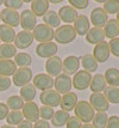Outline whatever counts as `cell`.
Wrapping results in <instances>:
<instances>
[{"instance_id":"obj_15","label":"cell","mask_w":119,"mask_h":128,"mask_svg":"<svg viewBox=\"0 0 119 128\" xmlns=\"http://www.w3.org/2000/svg\"><path fill=\"white\" fill-rule=\"evenodd\" d=\"M1 20L4 22L5 25H8L14 29L16 26L20 25V14L14 10H10L5 7L1 11Z\"/></svg>"},{"instance_id":"obj_31","label":"cell","mask_w":119,"mask_h":128,"mask_svg":"<svg viewBox=\"0 0 119 128\" xmlns=\"http://www.w3.org/2000/svg\"><path fill=\"white\" fill-rule=\"evenodd\" d=\"M17 48L13 44L2 43L0 44V60H11V58L16 56Z\"/></svg>"},{"instance_id":"obj_6","label":"cell","mask_w":119,"mask_h":128,"mask_svg":"<svg viewBox=\"0 0 119 128\" xmlns=\"http://www.w3.org/2000/svg\"><path fill=\"white\" fill-rule=\"evenodd\" d=\"M40 100L43 103V106H50V108H55L58 106L61 103V95L57 92L56 90H46V91H42L40 95Z\"/></svg>"},{"instance_id":"obj_16","label":"cell","mask_w":119,"mask_h":128,"mask_svg":"<svg viewBox=\"0 0 119 128\" xmlns=\"http://www.w3.org/2000/svg\"><path fill=\"white\" fill-rule=\"evenodd\" d=\"M20 26L25 31H31L37 26V17L31 12V10H24L20 13Z\"/></svg>"},{"instance_id":"obj_4","label":"cell","mask_w":119,"mask_h":128,"mask_svg":"<svg viewBox=\"0 0 119 128\" xmlns=\"http://www.w3.org/2000/svg\"><path fill=\"white\" fill-rule=\"evenodd\" d=\"M31 79H32V71L30 70V67H23V68H17V71L12 76V83L16 86L23 88L30 84Z\"/></svg>"},{"instance_id":"obj_8","label":"cell","mask_w":119,"mask_h":128,"mask_svg":"<svg viewBox=\"0 0 119 128\" xmlns=\"http://www.w3.org/2000/svg\"><path fill=\"white\" fill-rule=\"evenodd\" d=\"M22 112H23L24 118L29 122H37L40 120V108L34 100L24 103L23 108H22Z\"/></svg>"},{"instance_id":"obj_11","label":"cell","mask_w":119,"mask_h":128,"mask_svg":"<svg viewBox=\"0 0 119 128\" xmlns=\"http://www.w3.org/2000/svg\"><path fill=\"white\" fill-rule=\"evenodd\" d=\"M108 20V14L104 11L102 7H95L91 12V19L89 22L94 25V28L102 29L105 26V24Z\"/></svg>"},{"instance_id":"obj_10","label":"cell","mask_w":119,"mask_h":128,"mask_svg":"<svg viewBox=\"0 0 119 128\" xmlns=\"http://www.w3.org/2000/svg\"><path fill=\"white\" fill-rule=\"evenodd\" d=\"M80 67V59L78 56L69 55L64 60H62V72L63 74L67 76H74L75 73L79 71Z\"/></svg>"},{"instance_id":"obj_41","label":"cell","mask_w":119,"mask_h":128,"mask_svg":"<svg viewBox=\"0 0 119 128\" xmlns=\"http://www.w3.org/2000/svg\"><path fill=\"white\" fill-rule=\"evenodd\" d=\"M108 48H110V53H111V54H113L114 56L119 58V38L118 37L110 40Z\"/></svg>"},{"instance_id":"obj_17","label":"cell","mask_w":119,"mask_h":128,"mask_svg":"<svg viewBox=\"0 0 119 128\" xmlns=\"http://www.w3.org/2000/svg\"><path fill=\"white\" fill-rule=\"evenodd\" d=\"M13 42H14V47H16V48L26 49V48H29L30 46L32 44V42H34L32 32L22 30L20 32H18L17 35H16V38H14Z\"/></svg>"},{"instance_id":"obj_3","label":"cell","mask_w":119,"mask_h":128,"mask_svg":"<svg viewBox=\"0 0 119 128\" xmlns=\"http://www.w3.org/2000/svg\"><path fill=\"white\" fill-rule=\"evenodd\" d=\"M54 34L55 31L43 23V24H38L34 29L32 36H34V40H36L37 42L44 43V42H51L54 40Z\"/></svg>"},{"instance_id":"obj_14","label":"cell","mask_w":119,"mask_h":128,"mask_svg":"<svg viewBox=\"0 0 119 128\" xmlns=\"http://www.w3.org/2000/svg\"><path fill=\"white\" fill-rule=\"evenodd\" d=\"M56 53L57 44L55 42H44V43H40L36 47V54L40 58L50 59V58L56 55Z\"/></svg>"},{"instance_id":"obj_46","label":"cell","mask_w":119,"mask_h":128,"mask_svg":"<svg viewBox=\"0 0 119 128\" xmlns=\"http://www.w3.org/2000/svg\"><path fill=\"white\" fill-rule=\"evenodd\" d=\"M106 128H119V116H110L107 120Z\"/></svg>"},{"instance_id":"obj_22","label":"cell","mask_w":119,"mask_h":128,"mask_svg":"<svg viewBox=\"0 0 119 128\" xmlns=\"http://www.w3.org/2000/svg\"><path fill=\"white\" fill-rule=\"evenodd\" d=\"M89 89H91L93 94H101V92H104V90L106 89V80H105L104 74L96 73L94 77H92Z\"/></svg>"},{"instance_id":"obj_27","label":"cell","mask_w":119,"mask_h":128,"mask_svg":"<svg viewBox=\"0 0 119 128\" xmlns=\"http://www.w3.org/2000/svg\"><path fill=\"white\" fill-rule=\"evenodd\" d=\"M17 71V65L12 60H0V77H10Z\"/></svg>"},{"instance_id":"obj_9","label":"cell","mask_w":119,"mask_h":128,"mask_svg":"<svg viewBox=\"0 0 119 128\" xmlns=\"http://www.w3.org/2000/svg\"><path fill=\"white\" fill-rule=\"evenodd\" d=\"M89 104L96 112H106L110 106V103L102 94H92L89 96Z\"/></svg>"},{"instance_id":"obj_24","label":"cell","mask_w":119,"mask_h":128,"mask_svg":"<svg viewBox=\"0 0 119 128\" xmlns=\"http://www.w3.org/2000/svg\"><path fill=\"white\" fill-rule=\"evenodd\" d=\"M48 11H49L48 0H35L31 2V12L36 17H43Z\"/></svg>"},{"instance_id":"obj_1","label":"cell","mask_w":119,"mask_h":128,"mask_svg":"<svg viewBox=\"0 0 119 128\" xmlns=\"http://www.w3.org/2000/svg\"><path fill=\"white\" fill-rule=\"evenodd\" d=\"M74 112H75V116L81 122L85 123H89L95 115L94 109L92 108L89 102H87V100H78L76 106L74 108Z\"/></svg>"},{"instance_id":"obj_5","label":"cell","mask_w":119,"mask_h":128,"mask_svg":"<svg viewBox=\"0 0 119 128\" xmlns=\"http://www.w3.org/2000/svg\"><path fill=\"white\" fill-rule=\"evenodd\" d=\"M91 80H92V74L87 71H78V72L74 74L73 79H72V83L73 86L76 90H86L89 88L91 85Z\"/></svg>"},{"instance_id":"obj_21","label":"cell","mask_w":119,"mask_h":128,"mask_svg":"<svg viewBox=\"0 0 119 128\" xmlns=\"http://www.w3.org/2000/svg\"><path fill=\"white\" fill-rule=\"evenodd\" d=\"M78 11L73 8L70 5H66L62 6L60 10H58V17L64 23H74L75 19L78 18Z\"/></svg>"},{"instance_id":"obj_26","label":"cell","mask_w":119,"mask_h":128,"mask_svg":"<svg viewBox=\"0 0 119 128\" xmlns=\"http://www.w3.org/2000/svg\"><path fill=\"white\" fill-rule=\"evenodd\" d=\"M16 35L17 34H16L13 28L8 26V25H5V24H1L0 25V41L1 42L12 44V42L16 38Z\"/></svg>"},{"instance_id":"obj_48","label":"cell","mask_w":119,"mask_h":128,"mask_svg":"<svg viewBox=\"0 0 119 128\" xmlns=\"http://www.w3.org/2000/svg\"><path fill=\"white\" fill-rule=\"evenodd\" d=\"M32 128H50V124L48 121H44V120H38L37 122H35L34 127Z\"/></svg>"},{"instance_id":"obj_35","label":"cell","mask_w":119,"mask_h":128,"mask_svg":"<svg viewBox=\"0 0 119 128\" xmlns=\"http://www.w3.org/2000/svg\"><path fill=\"white\" fill-rule=\"evenodd\" d=\"M32 62V58L28 53H18L14 56V64L19 66V68L23 67H29Z\"/></svg>"},{"instance_id":"obj_23","label":"cell","mask_w":119,"mask_h":128,"mask_svg":"<svg viewBox=\"0 0 119 128\" xmlns=\"http://www.w3.org/2000/svg\"><path fill=\"white\" fill-rule=\"evenodd\" d=\"M105 40V34L100 28H91L89 31L86 34V41L91 44H98L100 42H104Z\"/></svg>"},{"instance_id":"obj_50","label":"cell","mask_w":119,"mask_h":128,"mask_svg":"<svg viewBox=\"0 0 119 128\" xmlns=\"http://www.w3.org/2000/svg\"><path fill=\"white\" fill-rule=\"evenodd\" d=\"M81 128H94V127L92 126L91 123H83V124L81 126Z\"/></svg>"},{"instance_id":"obj_19","label":"cell","mask_w":119,"mask_h":128,"mask_svg":"<svg viewBox=\"0 0 119 128\" xmlns=\"http://www.w3.org/2000/svg\"><path fill=\"white\" fill-rule=\"evenodd\" d=\"M89 26H91V22H89V19L87 18V16L85 14H79L78 18L75 19V22H74V30H75V32L76 35H79V36H86V34L89 31Z\"/></svg>"},{"instance_id":"obj_42","label":"cell","mask_w":119,"mask_h":128,"mask_svg":"<svg viewBox=\"0 0 119 128\" xmlns=\"http://www.w3.org/2000/svg\"><path fill=\"white\" fill-rule=\"evenodd\" d=\"M69 4H70V6L73 8H75L78 11V10H85V8H87L89 1L88 0H69Z\"/></svg>"},{"instance_id":"obj_18","label":"cell","mask_w":119,"mask_h":128,"mask_svg":"<svg viewBox=\"0 0 119 128\" xmlns=\"http://www.w3.org/2000/svg\"><path fill=\"white\" fill-rule=\"evenodd\" d=\"M110 48H108V42H100L95 44L94 49H93V54L94 59L96 60V62H106L110 58Z\"/></svg>"},{"instance_id":"obj_38","label":"cell","mask_w":119,"mask_h":128,"mask_svg":"<svg viewBox=\"0 0 119 128\" xmlns=\"http://www.w3.org/2000/svg\"><path fill=\"white\" fill-rule=\"evenodd\" d=\"M6 106L11 110H19L23 108L24 100L20 98V96H10L6 100Z\"/></svg>"},{"instance_id":"obj_20","label":"cell","mask_w":119,"mask_h":128,"mask_svg":"<svg viewBox=\"0 0 119 128\" xmlns=\"http://www.w3.org/2000/svg\"><path fill=\"white\" fill-rule=\"evenodd\" d=\"M76 103H78V95L75 92L70 91L68 94L61 96V103H60L61 110H64V112H69L70 110H74Z\"/></svg>"},{"instance_id":"obj_36","label":"cell","mask_w":119,"mask_h":128,"mask_svg":"<svg viewBox=\"0 0 119 128\" xmlns=\"http://www.w3.org/2000/svg\"><path fill=\"white\" fill-rule=\"evenodd\" d=\"M25 118L23 116V112H19V110H11L6 117L7 124H10V126H18L20 122H23Z\"/></svg>"},{"instance_id":"obj_32","label":"cell","mask_w":119,"mask_h":128,"mask_svg":"<svg viewBox=\"0 0 119 128\" xmlns=\"http://www.w3.org/2000/svg\"><path fill=\"white\" fill-rule=\"evenodd\" d=\"M69 117H70L69 112H64V110H57V112L54 114L52 118H51V123H52V126H55V127H62V126H64V124L67 123Z\"/></svg>"},{"instance_id":"obj_25","label":"cell","mask_w":119,"mask_h":128,"mask_svg":"<svg viewBox=\"0 0 119 128\" xmlns=\"http://www.w3.org/2000/svg\"><path fill=\"white\" fill-rule=\"evenodd\" d=\"M102 31L105 34V37L112 40L116 38L119 35V23L116 19H110L105 24V26L102 29Z\"/></svg>"},{"instance_id":"obj_49","label":"cell","mask_w":119,"mask_h":128,"mask_svg":"<svg viewBox=\"0 0 119 128\" xmlns=\"http://www.w3.org/2000/svg\"><path fill=\"white\" fill-rule=\"evenodd\" d=\"M34 126H32V123L29 122V121H26V120H24L23 122H20L19 124H18L17 128H32Z\"/></svg>"},{"instance_id":"obj_7","label":"cell","mask_w":119,"mask_h":128,"mask_svg":"<svg viewBox=\"0 0 119 128\" xmlns=\"http://www.w3.org/2000/svg\"><path fill=\"white\" fill-rule=\"evenodd\" d=\"M54 86L60 95H66V94L70 92V90H72V86H73L72 78L67 74L62 73L54 79Z\"/></svg>"},{"instance_id":"obj_55","label":"cell","mask_w":119,"mask_h":128,"mask_svg":"<svg viewBox=\"0 0 119 128\" xmlns=\"http://www.w3.org/2000/svg\"><path fill=\"white\" fill-rule=\"evenodd\" d=\"M0 20H1V11H0Z\"/></svg>"},{"instance_id":"obj_54","label":"cell","mask_w":119,"mask_h":128,"mask_svg":"<svg viewBox=\"0 0 119 128\" xmlns=\"http://www.w3.org/2000/svg\"><path fill=\"white\" fill-rule=\"evenodd\" d=\"M0 5H4V1L2 0H0Z\"/></svg>"},{"instance_id":"obj_37","label":"cell","mask_w":119,"mask_h":128,"mask_svg":"<svg viewBox=\"0 0 119 128\" xmlns=\"http://www.w3.org/2000/svg\"><path fill=\"white\" fill-rule=\"evenodd\" d=\"M108 116L106 112H96L93 120H92V126L94 128H106Z\"/></svg>"},{"instance_id":"obj_30","label":"cell","mask_w":119,"mask_h":128,"mask_svg":"<svg viewBox=\"0 0 119 128\" xmlns=\"http://www.w3.org/2000/svg\"><path fill=\"white\" fill-rule=\"evenodd\" d=\"M43 22L45 25L50 26L51 29L52 28H58L60 24H61V19L58 17V13L54 10H49L46 12L45 14L43 16Z\"/></svg>"},{"instance_id":"obj_33","label":"cell","mask_w":119,"mask_h":128,"mask_svg":"<svg viewBox=\"0 0 119 128\" xmlns=\"http://www.w3.org/2000/svg\"><path fill=\"white\" fill-rule=\"evenodd\" d=\"M102 95L105 96V98L107 100L108 103H112V104H118L119 103V88L106 86Z\"/></svg>"},{"instance_id":"obj_52","label":"cell","mask_w":119,"mask_h":128,"mask_svg":"<svg viewBox=\"0 0 119 128\" xmlns=\"http://www.w3.org/2000/svg\"><path fill=\"white\" fill-rule=\"evenodd\" d=\"M0 128H16L14 126H10V124H4V126H1Z\"/></svg>"},{"instance_id":"obj_2","label":"cell","mask_w":119,"mask_h":128,"mask_svg":"<svg viewBox=\"0 0 119 128\" xmlns=\"http://www.w3.org/2000/svg\"><path fill=\"white\" fill-rule=\"evenodd\" d=\"M76 37V32L72 25L66 24V25H60L56 29V31L54 34V38L56 42L61 43V44H67L73 42Z\"/></svg>"},{"instance_id":"obj_40","label":"cell","mask_w":119,"mask_h":128,"mask_svg":"<svg viewBox=\"0 0 119 128\" xmlns=\"http://www.w3.org/2000/svg\"><path fill=\"white\" fill-rule=\"evenodd\" d=\"M54 109L50 108V106H40V117L44 121H48V120H51L52 116H54Z\"/></svg>"},{"instance_id":"obj_39","label":"cell","mask_w":119,"mask_h":128,"mask_svg":"<svg viewBox=\"0 0 119 128\" xmlns=\"http://www.w3.org/2000/svg\"><path fill=\"white\" fill-rule=\"evenodd\" d=\"M104 11L110 14H117L119 12V0H108L104 2Z\"/></svg>"},{"instance_id":"obj_13","label":"cell","mask_w":119,"mask_h":128,"mask_svg":"<svg viewBox=\"0 0 119 128\" xmlns=\"http://www.w3.org/2000/svg\"><path fill=\"white\" fill-rule=\"evenodd\" d=\"M45 71L50 77H57L62 74V59L56 55L48 59L45 61Z\"/></svg>"},{"instance_id":"obj_53","label":"cell","mask_w":119,"mask_h":128,"mask_svg":"<svg viewBox=\"0 0 119 128\" xmlns=\"http://www.w3.org/2000/svg\"><path fill=\"white\" fill-rule=\"evenodd\" d=\"M116 20H117V22L119 23V12H118V13H117V18H116Z\"/></svg>"},{"instance_id":"obj_34","label":"cell","mask_w":119,"mask_h":128,"mask_svg":"<svg viewBox=\"0 0 119 128\" xmlns=\"http://www.w3.org/2000/svg\"><path fill=\"white\" fill-rule=\"evenodd\" d=\"M20 98L25 102H32L36 97V88L32 84H28L23 88H20Z\"/></svg>"},{"instance_id":"obj_43","label":"cell","mask_w":119,"mask_h":128,"mask_svg":"<svg viewBox=\"0 0 119 128\" xmlns=\"http://www.w3.org/2000/svg\"><path fill=\"white\" fill-rule=\"evenodd\" d=\"M4 5L6 6V8L17 11L18 8H20L23 6V1L22 0H5L4 1Z\"/></svg>"},{"instance_id":"obj_51","label":"cell","mask_w":119,"mask_h":128,"mask_svg":"<svg viewBox=\"0 0 119 128\" xmlns=\"http://www.w3.org/2000/svg\"><path fill=\"white\" fill-rule=\"evenodd\" d=\"M61 2H62V0H58V1L57 0H50L49 1V4H61Z\"/></svg>"},{"instance_id":"obj_45","label":"cell","mask_w":119,"mask_h":128,"mask_svg":"<svg viewBox=\"0 0 119 128\" xmlns=\"http://www.w3.org/2000/svg\"><path fill=\"white\" fill-rule=\"evenodd\" d=\"M11 86V79L8 77H0V91H7Z\"/></svg>"},{"instance_id":"obj_44","label":"cell","mask_w":119,"mask_h":128,"mask_svg":"<svg viewBox=\"0 0 119 128\" xmlns=\"http://www.w3.org/2000/svg\"><path fill=\"white\" fill-rule=\"evenodd\" d=\"M66 126H67V128H81L82 122L74 115V116H70L68 118V121H67V123H66Z\"/></svg>"},{"instance_id":"obj_28","label":"cell","mask_w":119,"mask_h":128,"mask_svg":"<svg viewBox=\"0 0 119 128\" xmlns=\"http://www.w3.org/2000/svg\"><path fill=\"white\" fill-rule=\"evenodd\" d=\"M81 61V65L83 67V71H87V72H95L98 70V62L96 60L94 59V56L92 54H85V55L81 56L80 59Z\"/></svg>"},{"instance_id":"obj_12","label":"cell","mask_w":119,"mask_h":128,"mask_svg":"<svg viewBox=\"0 0 119 128\" xmlns=\"http://www.w3.org/2000/svg\"><path fill=\"white\" fill-rule=\"evenodd\" d=\"M32 85L36 89L42 90V91L51 90L54 86V78L46 73H40V74L34 77V84Z\"/></svg>"},{"instance_id":"obj_29","label":"cell","mask_w":119,"mask_h":128,"mask_svg":"<svg viewBox=\"0 0 119 128\" xmlns=\"http://www.w3.org/2000/svg\"><path fill=\"white\" fill-rule=\"evenodd\" d=\"M104 77H105L106 84H108V86L119 88V70L111 67V68L106 70Z\"/></svg>"},{"instance_id":"obj_47","label":"cell","mask_w":119,"mask_h":128,"mask_svg":"<svg viewBox=\"0 0 119 128\" xmlns=\"http://www.w3.org/2000/svg\"><path fill=\"white\" fill-rule=\"evenodd\" d=\"M8 112H10V109L7 108L5 103H0V120H4L7 117L8 115Z\"/></svg>"}]
</instances>
